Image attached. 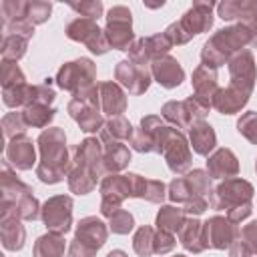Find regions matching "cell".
Returning <instances> with one entry per match:
<instances>
[{
	"instance_id": "cell-54",
	"label": "cell",
	"mask_w": 257,
	"mask_h": 257,
	"mask_svg": "<svg viewBox=\"0 0 257 257\" xmlns=\"http://www.w3.org/2000/svg\"><path fill=\"white\" fill-rule=\"evenodd\" d=\"M239 239L245 241L251 247V251L257 255V219L255 221H249L247 225H243L239 229Z\"/></svg>"
},
{
	"instance_id": "cell-15",
	"label": "cell",
	"mask_w": 257,
	"mask_h": 257,
	"mask_svg": "<svg viewBox=\"0 0 257 257\" xmlns=\"http://www.w3.org/2000/svg\"><path fill=\"white\" fill-rule=\"evenodd\" d=\"M217 14L221 20L245 24L253 34L251 46L257 48V0H223L217 4Z\"/></svg>"
},
{
	"instance_id": "cell-45",
	"label": "cell",
	"mask_w": 257,
	"mask_h": 257,
	"mask_svg": "<svg viewBox=\"0 0 257 257\" xmlns=\"http://www.w3.org/2000/svg\"><path fill=\"white\" fill-rule=\"evenodd\" d=\"M167 197H169L173 203H177V205H179V203H187V201L193 197L187 179H185V177H175V179L167 185Z\"/></svg>"
},
{
	"instance_id": "cell-43",
	"label": "cell",
	"mask_w": 257,
	"mask_h": 257,
	"mask_svg": "<svg viewBox=\"0 0 257 257\" xmlns=\"http://www.w3.org/2000/svg\"><path fill=\"white\" fill-rule=\"evenodd\" d=\"M237 133L251 145H257V112L247 110L237 118Z\"/></svg>"
},
{
	"instance_id": "cell-39",
	"label": "cell",
	"mask_w": 257,
	"mask_h": 257,
	"mask_svg": "<svg viewBox=\"0 0 257 257\" xmlns=\"http://www.w3.org/2000/svg\"><path fill=\"white\" fill-rule=\"evenodd\" d=\"M155 233H157V229L151 227V225H141L135 231V235H133V249H135V253L139 257H151V255H155V249H153V245H155Z\"/></svg>"
},
{
	"instance_id": "cell-14",
	"label": "cell",
	"mask_w": 257,
	"mask_h": 257,
	"mask_svg": "<svg viewBox=\"0 0 257 257\" xmlns=\"http://www.w3.org/2000/svg\"><path fill=\"white\" fill-rule=\"evenodd\" d=\"M114 80L131 94L139 96L149 90V86L153 82V74H151V68L139 66L135 62H131L128 58H124V60H118L114 66Z\"/></svg>"
},
{
	"instance_id": "cell-6",
	"label": "cell",
	"mask_w": 257,
	"mask_h": 257,
	"mask_svg": "<svg viewBox=\"0 0 257 257\" xmlns=\"http://www.w3.org/2000/svg\"><path fill=\"white\" fill-rule=\"evenodd\" d=\"M54 80H56L58 88H62L70 94H76V92L96 84V64L88 56L68 60L58 68Z\"/></svg>"
},
{
	"instance_id": "cell-40",
	"label": "cell",
	"mask_w": 257,
	"mask_h": 257,
	"mask_svg": "<svg viewBox=\"0 0 257 257\" xmlns=\"http://www.w3.org/2000/svg\"><path fill=\"white\" fill-rule=\"evenodd\" d=\"M185 179L189 183V189H191L193 197L195 195H201V197H207V199L211 197V193H213V179H211V175L205 169H193V171L185 173Z\"/></svg>"
},
{
	"instance_id": "cell-18",
	"label": "cell",
	"mask_w": 257,
	"mask_h": 257,
	"mask_svg": "<svg viewBox=\"0 0 257 257\" xmlns=\"http://www.w3.org/2000/svg\"><path fill=\"white\" fill-rule=\"evenodd\" d=\"M4 159L16 169V171H30L36 163V147L30 137L18 135L12 141L6 143Z\"/></svg>"
},
{
	"instance_id": "cell-35",
	"label": "cell",
	"mask_w": 257,
	"mask_h": 257,
	"mask_svg": "<svg viewBox=\"0 0 257 257\" xmlns=\"http://www.w3.org/2000/svg\"><path fill=\"white\" fill-rule=\"evenodd\" d=\"M34 94H36V84H18V86H12V88H2V102L8 106V108H24L28 106L32 100H34Z\"/></svg>"
},
{
	"instance_id": "cell-12",
	"label": "cell",
	"mask_w": 257,
	"mask_h": 257,
	"mask_svg": "<svg viewBox=\"0 0 257 257\" xmlns=\"http://www.w3.org/2000/svg\"><path fill=\"white\" fill-rule=\"evenodd\" d=\"M0 241L6 251H20L26 243V229L16 207L0 199Z\"/></svg>"
},
{
	"instance_id": "cell-27",
	"label": "cell",
	"mask_w": 257,
	"mask_h": 257,
	"mask_svg": "<svg viewBox=\"0 0 257 257\" xmlns=\"http://www.w3.org/2000/svg\"><path fill=\"white\" fill-rule=\"evenodd\" d=\"M177 237H179V243L183 245V249L193 255H199L207 249L205 235H203V223L197 217H187L183 227L179 229Z\"/></svg>"
},
{
	"instance_id": "cell-33",
	"label": "cell",
	"mask_w": 257,
	"mask_h": 257,
	"mask_svg": "<svg viewBox=\"0 0 257 257\" xmlns=\"http://www.w3.org/2000/svg\"><path fill=\"white\" fill-rule=\"evenodd\" d=\"M66 251V239L60 233H50L46 231L34 241V257H64Z\"/></svg>"
},
{
	"instance_id": "cell-41",
	"label": "cell",
	"mask_w": 257,
	"mask_h": 257,
	"mask_svg": "<svg viewBox=\"0 0 257 257\" xmlns=\"http://www.w3.org/2000/svg\"><path fill=\"white\" fill-rule=\"evenodd\" d=\"M26 128H28V124L24 120L22 110H12L2 116V133H4L6 141H12L18 135H26Z\"/></svg>"
},
{
	"instance_id": "cell-7",
	"label": "cell",
	"mask_w": 257,
	"mask_h": 257,
	"mask_svg": "<svg viewBox=\"0 0 257 257\" xmlns=\"http://www.w3.org/2000/svg\"><path fill=\"white\" fill-rule=\"evenodd\" d=\"M106 26L104 30V38L108 42V48L112 50H128L131 44L137 40L135 32H133V12L128 6L116 4L110 6L106 12Z\"/></svg>"
},
{
	"instance_id": "cell-21",
	"label": "cell",
	"mask_w": 257,
	"mask_h": 257,
	"mask_svg": "<svg viewBox=\"0 0 257 257\" xmlns=\"http://www.w3.org/2000/svg\"><path fill=\"white\" fill-rule=\"evenodd\" d=\"M66 110L70 114V118L78 124V128L86 135L90 133H100V128L104 126V118H102V112L100 108L84 102V100H76V98H70L68 104H66Z\"/></svg>"
},
{
	"instance_id": "cell-44",
	"label": "cell",
	"mask_w": 257,
	"mask_h": 257,
	"mask_svg": "<svg viewBox=\"0 0 257 257\" xmlns=\"http://www.w3.org/2000/svg\"><path fill=\"white\" fill-rule=\"evenodd\" d=\"M24 82H26V76L22 68L12 60H2V88H12Z\"/></svg>"
},
{
	"instance_id": "cell-42",
	"label": "cell",
	"mask_w": 257,
	"mask_h": 257,
	"mask_svg": "<svg viewBox=\"0 0 257 257\" xmlns=\"http://www.w3.org/2000/svg\"><path fill=\"white\" fill-rule=\"evenodd\" d=\"M108 229L114 235H128L135 229V217L126 209H118L112 217H108Z\"/></svg>"
},
{
	"instance_id": "cell-2",
	"label": "cell",
	"mask_w": 257,
	"mask_h": 257,
	"mask_svg": "<svg viewBox=\"0 0 257 257\" xmlns=\"http://www.w3.org/2000/svg\"><path fill=\"white\" fill-rule=\"evenodd\" d=\"M253 42V34L245 24H231L219 28L201 46V64L217 70L229 62V58Z\"/></svg>"
},
{
	"instance_id": "cell-48",
	"label": "cell",
	"mask_w": 257,
	"mask_h": 257,
	"mask_svg": "<svg viewBox=\"0 0 257 257\" xmlns=\"http://www.w3.org/2000/svg\"><path fill=\"white\" fill-rule=\"evenodd\" d=\"M185 104H187V110H189L193 122H195V120H205V116H207L209 110L213 108V104H211L209 100H205V98H201V96H197V94L187 96V98H185Z\"/></svg>"
},
{
	"instance_id": "cell-25",
	"label": "cell",
	"mask_w": 257,
	"mask_h": 257,
	"mask_svg": "<svg viewBox=\"0 0 257 257\" xmlns=\"http://www.w3.org/2000/svg\"><path fill=\"white\" fill-rule=\"evenodd\" d=\"M249 98H251V94H247V92H243V90H239V88H235L231 84L225 86V88L219 86V90L213 96V108L217 112H221V114L231 116V114L241 112L247 106Z\"/></svg>"
},
{
	"instance_id": "cell-58",
	"label": "cell",
	"mask_w": 257,
	"mask_h": 257,
	"mask_svg": "<svg viewBox=\"0 0 257 257\" xmlns=\"http://www.w3.org/2000/svg\"><path fill=\"white\" fill-rule=\"evenodd\" d=\"M173 257H187V255H179V253H177V255H173Z\"/></svg>"
},
{
	"instance_id": "cell-13",
	"label": "cell",
	"mask_w": 257,
	"mask_h": 257,
	"mask_svg": "<svg viewBox=\"0 0 257 257\" xmlns=\"http://www.w3.org/2000/svg\"><path fill=\"white\" fill-rule=\"evenodd\" d=\"M227 68H229V84L247 94H253L257 80V64L253 52L249 48H243L241 52L233 54L227 62Z\"/></svg>"
},
{
	"instance_id": "cell-19",
	"label": "cell",
	"mask_w": 257,
	"mask_h": 257,
	"mask_svg": "<svg viewBox=\"0 0 257 257\" xmlns=\"http://www.w3.org/2000/svg\"><path fill=\"white\" fill-rule=\"evenodd\" d=\"M72 163L88 169L98 179L104 177V169H102V141L96 139V137H86L84 141H80L74 147Z\"/></svg>"
},
{
	"instance_id": "cell-37",
	"label": "cell",
	"mask_w": 257,
	"mask_h": 257,
	"mask_svg": "<svg viewBox=\"0 0 257 257\" xmlns=\"http://www.w3.org/2000/svg\"><path fill=\"white\" fill-rule=\"evenodd\" d=\"M26 50H28V38L18 34H2V44H0L2 60L18 62L26 54Z\"/></svg>"
},
{
	"instance_id": "cell-23",
	"label": "cell",
	"mask_w": 257,
	"mask_h": 257,
	"mask_svg": "<svg viewBox=\"0 0 257 257\" xmlns=\"http://www.w3.org/2000/svg\"><path fill=\"white\" fill-rule=\"evenodd\" d=\"M161 114H147L141 118L139 126L135 128V135L131 139V147L137 153H157V128L163 124Z\"/></svg>"
},
{
	"instance_id": "cell-28",
	"label": "cell",
	"mask_w": 257,
	"mask_h": 257,
	"mask_svg": "<svg viewBox=\"0 0 257 257\" xmlns=\"http://www.w3.org/2000/svg\"><path fill=\"white\" fill-rule=\"evenodd\" d=\"M133 155L124 143H102V169L104 177L112 173H120L128 167Z\"/></svg>"
},
{
	"instance_id": "cell-20",
	"label": "cell",
	"mask_w": 257,
	"mask_h": 257,
	"mask_svg": "<svg viewBox=\"0 0 257 257\" xmlns=\"http://www.w3.org/2000/svg\"><path fill=\"white\" fill-rule=\"evenodd\" d=\"M151 74H153V80L159 82L163 88H177L185 80V70L181 62L171 54L155 58L151 62Z\"/></svg>"
},
{
	"instance_id": "cell-50",
	"label": "cell",
	"mask_w": 257,
	"mask_h": 257,
	"mask_svg": "<svg viewBox=\"0 0 257 257\" xmlns=\"http://www.w3.org/2000/svg\"><path fill=\"white\" fill-rule=\"evenodd\" d=\"M165 197H167V185L159 179H147L143 199L149 203H163Z\"/></svg>"
},
{
	"instance_id": "cell-55",
	"label": "cell",
	"mask_w": 257,
	"mask_h": 257,
	"mask_svg": "<svg viewBox=\"0 0 257 257\" xmlns=\"http://www.w3.org/2000/svg\"><path fill=\"white\" fill-rule=\"evenodd\" d=\"M251 213H253V203H243V205H237V207L229 209V211H227V219H229L231 223L239 225V223L245 221Z\"/></svg>"
},
{
	"instance_id": "cell-24",
	"label": "cell",
	"mask_w": 257,
	"mask_h": 257,
	"mask_svg": "<svg viewBox=\"0 0 257 257\" xmlns=\"http://www.w3.org/2000/svg\"><path fill=\"white\" fill-rule=\"evenodd\" d=\"M207 173L211 175V179H219V181L237 177L239 175V159H237V155L227 147L215 149L207 157Z\"/></svg>"
},
{
	"instance_id": "cell-3",
	"label": "cell",
	"mask_w": 257,
	"mask_h": 257,
	"mask_svg": "<svg viewBox=\"0 0 257 257\" xmlns=\"http://www.w3.org/2000/svg\"><path fill=\"white\" fill-rule=\"evenodd\" d=\"M0 199L8 201L16 207V213L22 221H36L40 219L42 205L34 197V191L30 185H26L18 175L16 169L4 159L0 169Z\"/></svg>"
},
{
	"instance_id": "cell-59",
	"label": "cell",
	"mask_w": 257,
	"mask_h": 257,
	"mask_svg": "<svg viewBox=\"0 0 257 257\" xmlns=\"http://www.w3.org/2000/svg\"><path fill=\"white\" fill-rule=\"evenodd\" d=\"M255 171H257V159H255Z\"/></svg>"
},
{
	"instance_id": "cell-46",
	"label": "cell",
	"mask_w": 257,
	"mask_h": 257,
	"mask_svg": "<svg viewBox=\"0 0 257 257\" xmlns=\"http://www.w3.org/2000/svg\"><path fill=\"white\" fill-rule=\"evenodd\" d=\"M52 14V2L46 0H28V20L38 26L44 24Z\"/></svg>"
},
{
	"instance_id": "cell-47",
	"label": "cell",
	"mask_w": 257,
	"mask_h": 257,
	"mask_svg": "<svg viewBox=\"0 0 257 257\" xmlns=\"http://www.w3.org/2000/svg\"><path fill=\"white\" fill-rule=\"evenodd\" d=\"M76 14H80L82 18H90V20H98L104 12V6L100 0H84V2H70L68 4Z\"/></svg>"
},
{
	"instance_id": "cell-53",
	"label": "cell",
	"mask_w": 257,
	"mask_h": 257,
	"mask_svg": "<svg viewBox=\"0 0 257 257\" xmlns=\"http://www.w3.org/2000/svg\"><path fill=\"white\" fill-rule=\"evenodd\" d=\"M183 209H185L187 217H199V215H203L209 209V199L207 197H201V195H195V197H191L185 203Z\"/></svg>"
},
{
	"instance_id": "cell-51",
	"label": "cell",
	"mask_w": 257,
	"mask_h": 257,
	"mask_svg": "<svg viewBox=\"0 0 257 257\" xmlns=\"http://www.w3.org/2000/svg\"><path fill=\"white\" fill-rule=\"evenodd\" d=\"M175 247H177V239H175V235L169 233V231H161V229H157V233H155V245H153L155 255H167V253H171Z\"/></svg>"
},
{
	"instance_id": "cell-49",
	"label": "cell",
	"mask_w": 257,
	"mask_h": 257,
	"mask_svg": "<svg viewBox=\"0 0 257 257\" xmlns=\"http://www.w3.org/2000/svg\"><path fill=\"white\" fill-rule=\"evenodd\" d=\"M2 34H18L24 38H32L34 36V24L28 18H18V20H10V22H2Z\"/></svg>"
},
{
	"instance_id": "cell-30",
	"label": "cell",
	"mask_w": 257,
	"mask_h": 257,
	"mask_svg": "<svg viewBox=\"0 0 257 257\" xmlns=\"http://www.w3.org/2000/svg\"><path fill=\"white\" fill-rule=\"evenodd\" d=\"M135 135L133 124L126 116H112L104 120V126L100 128V141L102 143H131Z\"/></svg>"
},
{
	"instance_id": "cell-4",
	"label": "cell",
	"mask_w": 257,
	"mask_h": 257,
	"mask_svg": "<svg viewBox=\"0 0 257 257\" xmlns=\"http://www.w3.org/2000/svg\"><path fill=\"white\" fill-rule=\"evenodd\" d=\"M157 153L163 155L173 175H185L191 171L193 153H191L189 139L183 135V131L167 122H163L157 128Z\"/></svg>"
},
{
	"instance_id": "cell-31",
	"label": "cell",
	"mask_w": 257,
	"mask_h": 257,
	"mask_svg": "<svg viewBox=\"0 0 257 257\" xmlns=\"http://www.w3.org/2000/svg\"><path fill=\"white\" fill-rule=\"evenodd\" d=\"M22 114H24V120H26L28 126L44 131L54 120L56 108L52 104H46V102H40V100H32L28 106L22 108Z\"/></svg>"
},
{
	"instance_id": "cell-16",
	"label": "cell",
	"mask_w": 257,
	"mask_h": 257,
	"mask_svg": "<svg viewBox=\"0 0 257 257\" xmlns=\"http://www.w3.org/2000/svg\"><path fill=\"white\" fill-rule=\"evenodd\" d=\"M203 235H205L207 249L223 251V249H229L233 241L239 239V227L223 215H213L203 223Z\"/></svg>"
},
{
	"instance_id": "cell-8",
	"label": "cell",
	"mask_w": 257,
	"mask_h": 257,
	"mask_svg": "<svg viewBox=\"0 0 257 257\" xmlns=\"http://www.w3.org/2000/svg\"><path fill=\"white\" fill-rule=\"evenodd\" d=\"M253 195H255V187L247 179L231 177V179H225L213 187V193L209 197V205L217 211H229L237 205L251 203Z\"/></svg>"
},
{
	"instance_id": "cell-29",
	"label": "cell",
	"mask_w": 257,
	"mask_h": 257,
	"mask_svg": "<svg viewBox=\"0 0 257 257\" xmlns=\"http://www.w3.org/2000/svg\"><path fill=\"white\" fill-rule=\"evenodd\" d=\"M191 86H193V94H197L213 104V96L219 90L217 70H213L205 64H199L191 74Z\"/></svg>"
},
{
	"instance_id": "cell-5",
	"label": "cell",
	"mask_w": 257,
	"mask_h": 257,
	"mask_svg": "<svg viewBox=\"0 0 257 257\" xmlns=\"http://www.w3.org/2000/svg\"><path fill=\"white\" fill-rule=\"evenodd\" d=\"M108 223L96 215L82 217L76 223L74 239L68 245V257H94L108 239Z\"/></svg>"
},
{
	"instance_id": "cell-1",
	"label": "cell",
	"mask_w": 257,
	"mask_h": 257,
	"mask_svg": "<svg viewBox=\"0 0 257 257\" xmlns=\"http://www.w3.org/2000/svg\"><path fill=\"white\" fill-rule=\"evenodd\" d=\"M36 147H38V165H36V177L44 183V185H56L60 181H64V177L68 175L70 167H72V159L68 155V147H66V133L60 126H48L44 128L38 139H36Z\"/></svg>"
},
{
	"instance_id": "cell-56",
	"label": "cell",
	"mask_w": 257,
	"mask_h": 257,
	"mask_svg": "<svg viewBox=\"0 0 257 257\" xmlns=\"http://www.w3.org/2000/svg\"><path fill=\"white\" fill-rule=\"evenodd\" d=\"M229 257H255V253L251 251V247H249L245 241L237 239V241H233V245L229 247Z\"/></svg>"
},
{
	"instance_id": "cell-10",
	"label": "cell",
	"mask_w": 257,
	"mask_h": 257,
	"mask_svg": "<svg viewBox=\"0 0 257 257\" xmlns=\"http://www.w3.org/2000/svg\"><path fill=\"white\" fill-rule=\"evenodd\" d=\"M72 197L70 195H52L42 203L40 219L50 233H60L66 235L72 229Z\"/></svg>"
},
{
	"instance_id": "cell-32",
	"label": "cell",
	"mask_w": 257,
	"mask_h": 257,
	"mask_svg": "<svg viewBox=\"0 0 257 257\" xmlns=\"http://www.w3.org/2000/svg\"><path fill=\"white\" fill-rule=\"evenodd\" d=\"M66 183H68L70 193H74V195H88V193H92L96 189L98 177L94 173H90L88 169L72 163V167H70V171L66 175Z\"/></svg>"
},
{
	"instance_id": "cell-57",
	"label": "cell",
	"mask_w": 257,
	"mask_h": 257,
	"mask_svg": "<svg viewBox=\"0 0 257 257\" xmlns=\"http://www.w3.org/2000/svg\"><path fill=\"white\" fill-rule=\"evenodd\" d=\"M106 257H128V255H126L122 249H112V251L106 253Z\"/></svg>"
},
{
	"instance_id": "cell-17",
	"label": "cell",
	"mask_w": 257,
	"mask_h": 257,
	"mask_svg": "<svg viewBox=\"0 0 257 257\" xmlns=\"http://www.w3.org/2000/svg\"><path fill=\"white\" fill-rule=\"evenodd\" d=\"M217 8L215 2H193L189 6V10L181 16V26L185 28V32L193 38L197 34L209 32L213 28V10Z\"/></svg>"
},
{
	"instance_id": "cell-26",
	"label": "cell",
	"mask_w": 257,
	"mask_h": 257,
	"mask_svg": "<svg viewBox=\"0 0 257 257\" xmlns=\"http://www.w3.org/2000/svg\"><path fill=\"white\" fill-rule=\"evenodd\" d=\"M189 145L197 155L209 157L217 147V135H215V128L211 126V122H207V120L191 122V126H189Z\"/></svg>"
},
{
	"instance_id": "cell-38",
	"label": "cell",
	"mask_w": 257,
	"mask_h": 257,
	"mask_svg": "<svg viewBox=\"0 0 257 257\" xmlns=\"http://www.w3.org/2000/svg\"><path fill=\"white\" fill-rule=\"evenodd\" d=\"M141 42H143L145 54H147V58H149L151 62H153L155 58H159V56L169 54V50L173 48V42L167 38L165 32H157V34H151V36H143Z\"/></svg>"
},
{
	"instance_id": "cell-22",
	"label": "cell",
	"mask_w": 257,
	"mask_h": 257,
	"mask_svg": "<svg viewBox=\"0 0 257 257\" xmlns=\"http://www.w3.org/2000/svg\"><path fill=\"white\" fill-rule=\"evenodd\" d=\"M98 96H100V112L108 118L122 116V112L128 106L126 92L116 80H104L98 82Z\"/></svg>"
},
{
	"instance_id": "cell-9",
	"label": "cell",
	"mask_w": 257,
	"mask_h": 257,
	"mask_svg": "<svg viewBox=\"0 0 257 257\" xmlns=\"http://www.w3.org/2000/svg\"><path fill=\"white\" fill-rule=\"evenodd\" d=\"M98 191H100V207H98L100 209V215L108 219L118 209H122V203L126 199H133L128 173L126 175L112 173V175L102 177V181L98 185Z\"/></svg>"
},
{
	"instance_id": "cell-34",
	"label": "cell",
	"mask_w": 257,
	"mask_h": 257,
	"mask_svg": "<svg viewBox=\"0 0 257 257\" xmlns=\"http://www.w3.org/2000/svg\"><path fill=\"white\" fill-rule=\"evenodd\" d=\"M185 219H187L185 209H181L177 205H161V209H159V213L155 217V225H157V229L169 231V233L175 235L183 227Z\"/></svg>"
},
{
	"instance_id": "cell-36",
	"label": "cell",
	"mask_w": 257,
	"mask_h": 257,
	"mask_svg": "<svg viewBox=\"0 0 257 257\" xmlns=\"http://www.w3.org/2000/svg\"><path fill=\"white\" fill-rule=\"evenodd\" d=\"M161 116H163V120H167L171 126H175L179 131L181 128H189L191 122H193L185 100H167L161 106Z\"/></svg>"
},
{
	"instance_id": "cell-52",
	"label": "cell",
	"mask_w": 257,
	"mask_h": 257,
	"mask_svg": "<svg viewBox=\"0 0 257 257\" xmlns=\"http://www.w3.org/2000/svg\"><path fill=\"white\" fill-rule=\"evenodd\" d=\"M163 32H165V34H167V38L173 42V46H183V44H187L189 40H193V38L185 32V28L181 26V22H179V20H177V22H171Z\"/></svg>"
},
{
	"instance_id": "cell-11",
	"label": "cell",
	"mask_w": 257,
	"mask_h": 257,
	"mask_svg": "<svg viewBox=\"0 0 257 257\" xmlns=\"http://www.w3.org/2000/svg\"><path fill=\"white\" fill-rule=\"evenodd\" d=\"M64 34L74 40V42H82L92 54L96 56H102L106 54L110 48H108V42L104 38V30L96 24V20H90V18H74L66 24L64 28Z\"/></svg>"
}]
</instances>
